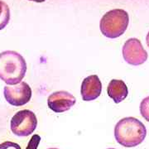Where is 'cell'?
Segmentation results:
<instances>
[{"instance_id":"obj_14","label":"cell","mask_w":149,"mask_h":149,"mask_svg":"<svg viewBox=\"0 0 149 149\" xmlns=\"http://www.w3.org/2000/svg\"><path fill=\"white\" fill-rule=\"evenodd\" d=\"M146 42H147V45H148V47H149V32L148 33V35H147V37H146Z\"/></svg>"},{"instance_id":"obj_2","label":"cell","mask_w":149,"mask_h":149,"mask_svg":"<svg viewBox=\"0 0 149 149\" xmlns=\"http://www.w3.org/2000/svg\"><path fill=\"white\" fill-rule=\"evenodd\" d=\"M27 72V62L21 54L14 51L0 53V79L7 85L20 83Z\"/></svg>"},{"instance_id":"obj_4","label":"cell","mask_w":149,"mask_h":149,"mask_svg":"<svg viewBox=\"0 0 149 149\" xmlns=\"http://www.w3.org/2000/svg\"><path fill=\"white\" fill-rule=\"evenodd\" d=\"M37 126V118L36 114L28 109L17 112L11 118V131L16 136H29L35 131Z\"/></svg>"},{"instance_id":"obj_3","label":"cell","mask_w":149,"mask_h":149,"mask_svg":"<svg viewBox=\"0 0 149 149\" xmlns=\"http://www.w3.org/2000/svg\"><path fill=\"white\" fill-rule=\"evenodd\" d=\"M129 24L128 13L123 9L115 8L102 17L100 28L102 34L109 38H117L126 32Z\"/></svg>"},{"instance_id":"obj_10","label":"cell","mask_w":149,"mask_h":149,"mask_svg":"<svg viewBox=\"0 0 149 149\" xmlns=\"http://www.w3.org/2000/svg\"><path fill=\"white\" fill-rule=\"evenodd\" d=\"M10 20V8L5 2L0 0V31L8 24Z\"/></svg>"},{"instance_id":"obj_17","label":"cell","mask_w":149,"mask_h":149,"mask_svg":"<svg viewBox=\"0 0 149 149\" xmlns=\"http://www.w3.org/2000/svg\"><path fill=\"white\" fill-rule=\"evenodd\" d=\"M107 149H116V148H107Z\"/></svg>"},{"instance_id":"obj_9","label":"cell","mask_w":149,"mask_h":149,"mask_svg":"<svg viewBox=\"0 0 149 149\" xmlns=\"http://www.w3.org/2000/svg\"><path fill=\"white\" fill-rule=\"evenodd\" d=\"M107 93L115 104H118L126 99L128 95V89L123 80H112L108 85Z\"/></svg>"},{"instance_id":"obj_12","label":"cell","mask_w":149,"mask_h":149,"mask_svg":"<svg viewBox=\"0 0 149 149\" xmlns=\"http://www.w3.org/2000/svg\"><path fill=\"white\" fill-rule=\"evenodd\" d=\"M40 141H41V137L39 135L37 134L33 135L27 144L26 149H37V147L40 143Z\"/></svg>"},{"instance_id":"obj_7","label":"cell","mask_w":149,"mask_h":149,"mask_svg":"<svg viewBox=\"0 0 149 149\" xmlns=\"http://www.w3.org/2000/svg\"><path fill=\"white\" fill-rule=\"evenodd\" d=\"M76 103V99L67 91H56L48 97L49 109L55 113H63L69 110Z\"/></svg>"},{"instance_id":"obj_11","label":"cell","mask_w":149,"mask_h":149,"mask_svg":"<svg viewBox=\"0 0 149 149\" xmlns=\"http://www.w3.org/2000/svg\"><path fill=\"white\" fill-rule=\"evenodd\" d=\"M140 113L146 121L149 122V96L144 98L140 104Z\"/></svg>"},{"instance_id":"obj_13","label":"cell","mask_w":149,"mask_h":149,"mask_svg":"<svg viewBox=\"0 0 149 149\" xmlns=\"http://www.w3.org/2000/svg\"><path fill=\"white\" fill-rule=\"evenodd\" d=\"M0 149H22L17 143H13L10 141H6L0 144Z\"/></svg>"},{"instance_id":"obj_16","label":"cell","mask_w":149,"mask_h":149,"mask_svg":"<svg viewBox=\"0 0 149 149\" xmlns=\"http://www.w3.org/2000/svg\"><path fill=\"white\" fill-rule=\"evenodd\" d=\"M47 149H59V148H47Z\"/></svg>"},{"instance_id":"obj_8","label":"cell","mask_w":149,"mask_h":149,"mask_svg":"<svg viewBox=\"0 0 149 149\" xmlns=\"http://www.w3.org/2000/svg\"><path fill=\"white\" fill-rule=\"evenodd\" d=\"M102 91V83L98 75L92 74L85 78L82 84L80 93L83 100L92 101L100 95Z\"/></svg>"},{"instance_id":"obj_6","label":"cell","mask_w":149,"mask_h":149,"mask_svg":"<svg viewBox=\"0 0 149 149\" xmlns=\"http://www.w3.org/2000/svg\"><path fill=\"white\" fill-rule=\"evenodd\" d=\"M123 56L125 61L132 65H140L148 60V52L138 38H130L123 47Z\"/></svg>"},{"instance_id":"obj_5","label":"cell","mask_w":149,"mask_h":149,"mask_svg":"<svg viewBox=\"0 0 149 149\" xmlns=\"http://www.w3.org/2000/svg\"><path fill=\"white\" fill-rule=\"evenodd\" d=\"M4 98L8 104L13 106H22L30 101L32 98V89L26 82L6 85L3 89Z\"/></svg>"},{"instance_id":"obj_1","label":"cell","mask_w":149,"mask_h":149,"mask_svg":"<svg viewBox=\"0 0 149 149\" xmlns=\"http://www.w3.org/2000/svg\"><path fill=\"white\" fill-rule=\"evenodd\" d=\"M146 136L145 125L136 118H123L117 123L114 128L116 141L126 148H133L141 144Z\"/></svg>"},{"instance_id":"obj_15","label":"cell","mask_w":149,"mask_h":149,"mask_svg":"<svg viewBox=\"0 0 149 149\" xmlns=\"http://www.w3.org/2000/svg\"><path fill=\"white\" fill-rule=\"evenodd\" d=\"M31 1H35V2H37V3H42L45 0H31Z\"/></svg>"}]
</instances>
